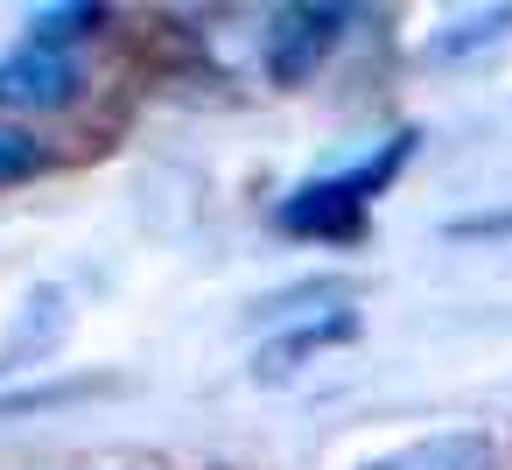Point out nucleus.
<instances>
[{
    "mask_svg": "<svg viewBox=\"0 0 512 470\" xmlns=\"http://www.w3.org/2000/svg\"><path fill=\"white\" fill-rule=\"evenodd\" d=\"M414 148H421V134L400 127V134L379 141L365 162H351V169H337V176H309V183H295V190L274 204V225L295 232V239H351V232L365 225L372 197H386L393 176L414 162Z\"/></svg>",
    "mask_w": 512,
    "mask_h": 470,
    "instance_id": "1",
    "label": "nucleus"
},
{
    "mask_svg": "<svg viewBox=\"0 0 512 470\" xmlns=\"http://www.w3.org/2000/svg\"><path fill=\"white\" fill-rule=\"evenodd\" d=\"M344 29H351V8H323V0H302V8H281L274 22H267V85H281V92H295V85H309L323 64H330V50L344 43Z\"/></svg>",
    "mask_w": 512,
    "mask_h": 470,
    "instance_id": "2",
    "label": "nucleus"
},
{
    "mask_svg": "<svg viewBox=\"0 0 512 470\" xmlns=\"http://www.w3.org/2000/svg\"><path fill=\"white\" fill-rule=\"evenodd\" d=\"M85 99V64L64 57V50H8L0 57V106L8 113H64Z\"/></svg>",
    "mask_w": 512,
    "mask_h": 470,
    "instance_id": "3",
    "label": "nucleus"
},
{
    "mask_svg": "<svg viewBox=\"0 0 512 470\" xmlns=\"http://www.w3.org/2000/svg\"><path fill=\"white\" fill-rule=\"evenodd\" d=\"M71 337V295L64 288H29V302L15 309L8 337H0V372H29L50 365V351Z\"/></svg>",
    "mask_w": 512,
    "mask_h": 470,
    "instance_id": "4",
    "label": "nucleus"
},
{
    "mask_svg": "<svg viewBox=\"0 0 512 470\" xmlns=\"http://www.w3.org/2000/svg\"><path fill=\"white\" fill-rule=\"evenodd\" d=\"M358 337V316L351 309H330V316H302V323H281L260 351H253V372L260 379H288V372H302L316 351H330V344H351Z\"/></svg>",
    "mask_w": 512,
    "mask_h": 470,
    "instance_id": "5",
    "label": "nucleus"
},
{
    "mask_svg": "<svg viewBox=\"0 0 512 470\" xmlns=\"http://www.w3.org/2000/svg\"><path fill=\"white\" fill-rule=\"evenodd\" d=\"M365 470H498V442L484 428H442V435H421L407 449L372 456Z\"/></svg>",
    "mask_w": 512,
    "mask_h": 470,
    "instance_id": "6",
    "label": "nucleus"
},
{
    "mask_svg": "<svg viewBox=\"0 0 512 470\" xmlns=\"http://www.w3.org/2000/svg\"><path fill=\"white\" fill-rule=\"evenodd\" d=\"M106 22H113L106 8H36V15H29V43H36V50H64V57H71V43H85V36H92V29H106Z\"/></svg>",
    "mask_w": 512,
    "mask_h": 470,
    "instance_id": "7",
    "label": "nucleus"
},
{
    "mask_svg": "<svg viewBox=\"0 0 512 470\" xmlns=\"http://www.w3.org/2000/svg\"><path fill=\"white\" fill-rule=\"evenodd\" d=\"M505 29H512V8H477V15H463V22H449V29L428 43V57L456 64V57H470V50H491Z\"/></svg>",
    "mask_w": 512,
    "mask_h": 470,
    "instance_id": "8",
    "label": "nucleus"
},
{
    "mask_svg": "<svg viewBox=\"0 0 512 470\" xmlns=\"http://www.w3.org/2000/svg\"><path fill=\"white\" fill-rule=\"evenodd\" d=\"M43 162H50V148H43L29 127H0V190L43 176Z\"/></svg>",
    "mask_w": 512,
    "mask_h": 470,
    "instance_id": "9",
    "label": "nucleus"
},
{
    "mask_svg": "<svg viewBox=\"0 0 512 470\" xmlns=\"http://www.w3.org/2000/svg\"><path fill=\"white\" fill-rule=\"evenodd\" d=\"M92 386L85 379H71V386H29V393H0V421L8 414H43V407H57V400H85Z\"/></svg>",
    "mask_w": 512,
    "mask_h": 470,
    "instance_id": "10",
    "label": "nucleus"
},
{
    "mask_svg": "<svg viewBox=\"0 0 512 470\" xmlns=\"http://www.w3.org/2000/svg\"><path fill=\"white\" fill-rule=\"evenodd\" d=\"M449 232H456V239H470V232H512V211H484V218H456Z\"/></svg>",
    "mask_w": 512,
    "mask_h": 470,
    "instance_id": "11",
    "label": "nucleus"
}]
</instances>
